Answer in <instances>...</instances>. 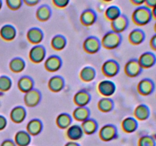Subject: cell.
Segmentation results:
<instances>
[{"mask_svg": "<svg viewBox=\"0 0 156 146\" xmlns=\"http://www.w3.org/2000/svg\"><path fill=\"white\" fill-rule=\"evenodd\" d=\"M82 47H83V50L85 53L93 55L98 53L101 47V40L98 38L94 36H89L85 38Z\"/></svg>", "mask_w": 156, "mask_h": 146, "instance_id": "277c9868", "label": "cell"}, {"mask_svg": "<svg viewBox=\"0 0 156 146\" xmlns=\"http://www.w3.org/2000/svg\"><path fill=\"white\" fill-rule=\"evenodd\" d=\"M65 146H80L77 142L76 141H70L69 142H67L66 144H65Z\"/></svg>", "mask_w": 156, "mask_h": 146, "instance_id": "bcb514c9", "label": "cell"}, {"mask_svg": "<svg viewBox=\"0 0 156 146\" xmlns=\"http://www.w3.org/2000/svg\"><path fill=\"white\" fill-rule=\"evenodd\" d=\"M152 138H154V139H155V141H156V133H155V134H154V135H152Z\"/></svg>", "mask_w": 156, "mask_h": 146, "instance_id": "f907efd6", "label": "cell"}, {"mask_svg": "<svg viewBox=\"0 0 156 146\" xmlns=\"http://www.w3.org/2000/svg\"><path fill=\"white\" fill-rule=\"evenodd\" d=\"M1 146H17L15 141L10 139H6L2 142Z\"/></svg>", "mask_w": 156, "mask_h": 146, "instance_id": "ee69618b", "label": "cell"}, {"mask_svg": "<svg viewBox=\"0 0 156 146\" xmlns=\"http://www.w3.org/2000/svg\"><path fill=\"white\" fill-rule=\"evenodd\" d=\"M144 4L145 6L152 9L156 6V0H145Z\"/></svg>", "mask_w": 156, "mask_h": 146, "instance_id": "b9f144b4", "label": "cell"}, {"mask_svg": "<svg viewBox=\"0 0 156 146\" xmlns=\"http://www.w3.org/2000/svg\"><path fill=\"white\" fill-rule=\"evenodd\" d=\"M150 114V109L147 105L144 104V103H141L136 106L133 111L134 118L137 121H146L149 118Z\"/></svg>", "mask_w": 156, "mask_h": 146, "instance_id": "d6986e66", "label": "cell"}, {"mask_svg": "<svg viewBox=\"0 0 156 146\" xmlns=\"http://www.w3.org/2000/svg\"><path fill=\"white\" fill-rule=\"evenodd\" d=\"M41 93L37 89L33 88L24 94V102L28 107H35L41 103Z\"/></svg>", "mask_w": 156, "mask_h": 146, "instance_id": "30bf717a", "label": "cell"}, {"mask_svg": "<svg viewBox=\"0 0 156 146\" xmlns=\"http://www.w3.org/2000/svg\"><path fill=\"white\" fill-rule=\"evenodd\" d=\"M26 36L28 42L34 46L41 44L44 40V34L43 30L39 27H31L27 31Z\"/></svg>", "mask_w": 156, "mask_h": 146, "instance_id": "5bb4252c", "label": "cell"}, {"mask_svg": "<svg viewBox=\"0 0 156 146\" xmlns=\"http://www.w3.org/2000/svg\"><path fill=\"white\" fill-rule=\"evenodd\" d=\"M41 2V0H23V3L24 5H26L27 6H35L37 5H38Z\"/></svg>", "mask_w": 156, "mask_h": 146, "instance_id": "ab89813d", "label": "cell"}, {"mask_svg": "<svg viewBox=\"0 0 156 146\" xmlns=\"http://www.w3.org/2000/svg\"><path fill=\"white\" fill-rule=\"evenodd\" d=\"M154 30H155V33H156V22H155V25H154Z\"/></svg>", "mask_w": 156, "mask_h": 146, "instance_id": "816d5d0a", "label": "cell"}, {"mask_svg": "<svg viewBox=\"0 0 156 146\" xmlns=\"http://www.w3.org/2000/svg\"><path fill=\"white\" fill-rule=\"evenodd\" d=\"M143 71V68L140 66L138 59H131L126 62L124 65V72L128 77H138Z\"/></svg>", "mask_w": 156, "mask_h": 146, "instance_id": "9c48e42d", "label": "cell"}, {"mask_svg": "<svg viewBox=\"0 0 156 146\" xmlns=\"http://www.w3.org/2000/svg\"><path fill=\"white\" fill-rule=\"evenodd\" d=\"M152 18L156 20V6L152 9Z\"/></svg>", "mask_w": 156, "mask_h": 146, "instance_id": "7dc6e473", "label": "cell"}, {"mask_svg": "<svg viewBox=\"0 0 156 146\" xmlns=\"http://www.w3.org/2000/svg\"><path fill=\"white\" fill-rule=\"evenodd\" d=\"M27 116L25 108L22 106H15L10 112V118L13 123L19 124L21 123Z\"/></svg>", "mask_w": 156, "mask_h": 146, "instance_id": "7402d4cb", "label": "cell"}, {"mask_svg": "<svg viewBox=\"0 0 156 146\" xmlns=\"http://www.w3.org/2000/svg\"><path fill=\"white\" fill-rule=\"evenodd\" d=\"M81 127H82V130H83L84 134L90 135H93V134H94L97 132L98 125L96 120H93L91 118H88L86 120L82 122Z\"/></svg>", "mask_w": 156, "mask_h": 146, "instance_id": "f546056e", "label": "cell"}, {"mask_svg": "<svg viewBox=\"0 0 156 146\" xmlns=\"http://www.w3.org/2000/svg\"><path fill=\"white\" fill-rule=\"evenodd\" d=\"M121 15V10L117 5H111L106 9L105 12V16L108 21H112L118 18Z\"/></svg>", "mask_w": 156, "mask_h": 146, "instance_id": "e575fe53", "label": "cell"}, {"mask_svg": "<svg viewBox=\"0 0 156 146\" xmlns=\"http://www.w3.org/2000/svg\"><path fill=\"white\" fill-rule=\"evenodd\" d=\"M99 138L103 141H111L117 137V130L115 126L107 124L102 126L99 131Z\"/></svg>", "mask_w": 156, "mask_h": 146, "instance_id": "ba28073f", "label": "cell"}, {"mask_svg": "<svg viewBox=\"0 0 156 146\" xmlns=\"http://www.w3.org/2000/svg\"><path fill=\"white\" fill-rule=\"evenodd\" d=\"M46 55H47V52L44 46L38 44L31 47L29 51L28 57L31 62L34 64H39L45 60Z\"/></svg>", "mask_w": 156, "mask_h": 146, "instance_id": "3957f363", "label": "cell"}, {"mask_svg": "<svg viewBox=\"0 0 156 146\" xmlns=\"http://www.w3.org/2000/svg\"><path fill=\"white\" fill-rule=\"evenodd\" d=\"M153 19L152 9L145 5L138 6L132 14L133 22L137 26H146Z\"/></svg>", "mask_w": 156, "mask_h": 146, "instance_id": "6da1fadb", "label": "cell"}, {"mask_svg": "<svg viewBox=\"0 0 156 146\" xmlns=\"http://www.w3.org/2000/svg\"><path fill=\"white\" fill-rule=\"evenodd\" d=\"M2 5H3L2 0H0V10H1L2 8Z\"/></svg>", "mask_w": 156, "mask_h": 146, "instance_id": "681fc988", "label": "cell"}, {"mask_svg": "<svg viewBox=\"0 0 156 146\" xmlns=\"http://www.w3.org/2000/svg\"><path fill=\"white\" fill-rule=\"evenodd\" d=\"M62 59L59 56L56 55H52L48 56L44 60V68L47 71L56 72L58 71L62 67Z\"/></svg>", "mask_w": 156, "mask_h": 146, "instance_id": "4fadbf2b", "label": "cell"}, {"mask_svg": "<svg viewBox=\"0 0 156 146\" xmlns=\"http://www.w3.org/2000/svg\"><path fill=\"white\" fill-rule=\"evenodd\" d=\"M128 40L132 45H140L146 40V33L142 29H134L129 32V35H128Z\"/></svg>", "mask_w": 156, "mask_h": 146, "instance_id": "ffe728a7", "label": "cell"}, {"mask_svg": "<svg viewBox=\"0 0 156 146\" xmlns=\"http://www.w3.org/2000/svg\"><path fill=\"white\" fill-rule=\"evenodd\" d=\"M97 19L98 15L95 11L91 9H87L84 10L81 13L80 18H79L81 24L85 27H91L94 25L97 21Z\"/></svg>", "mask_w": 156, "mask_h": 146, "instance_id": "7c38bea8", "label": "cell"}, {"mask_svg": "<svg viewBox=\"0 0 156 146\" xmlns=\"http://www.w3.org/2000/svg\"><path fill=\"white\" fill-rule=\"evenodd\" d=\"M84 132L81 126L77 124L71 125L66 129V135L70 141H76L80 140L83 137Z\"/></svg>", "mask_w": 156, "mask_h": 146, "instance_id": "44dd1931", "label": "cell"}, {"mask_svg": "<svg viewBox=\"0 0 156 146\" xmlns=\"http://www.w3.org/2000/svg\"><path fill=\"white\" fill-rule=\"evenodd\" d=\"M138 146H156V141L152 135H143L139 138Z\"/></svg>", "mask_w": 156, "mask_h": 146, "instance_id": "8d00e7d4", "label": "cell"}, {"mask_svg": "<svg viewBox=\"0 0 156 146\" xmlns=\"http://www.w3.org/2000/svg\"><path fill=\"white\" fill-rule=\"evenodd\" d=\"M7 7L12 11H17L23 5V0H5Z\"/></svg>", "mask_w": 156, "mask_h": 146, "instance_id": "74e56055", "label": "cell"}, {"mask_svg": "<svg viewBox=\"0 0 156 146\" xmlns=\"http://www.w3.org/2000/svg\"><path fill=\"white\" fill-rule=\"evenodd\" d=\"M79 78L84 82H91L96 78L95 69L91 66L84 67L79 72Z\"/></svg>", "mask_w": 156, "mask_h": 146, "instance_id": "83f0119b", "label": "cell"}, {"mask_svg": "<svg viewBox=\"0 0 156 146\" xmlns=\"http://www.w3.org/2000/svg\"><path fill=\"white\" fill-rule=\"evenodd\" d=\"M138 121L134 117L128 116L123 119L121 123V128L126 133L130 134L136 132L138 129Z\"/></svg>", "mask_w": 156, "mask_h": 146, "instance_id": "cb8c5ba5", "label": "cell"}, {"mask_svg": "<svg viewBox=\"0 0 156 146\" xmlns=\"http://www.w3.org/2000/svg\"><path fill=\"white\" fill-rule=\"evenodd\" d=\"M129 1L133 5L136 6H141L145 2V0H129Z\"/></svg>", "mask_w": 156, "mask_h": 146, "instance_id": "f6af8a7d", "label": "cell"}, {"mask_svg": "<svg viewBox=\"0 0 156 146\" xmlns=\"http://www.w3.org/2000/svg\"><path fill=\"white\" fill-rule=\"evenodd\" d=\"M53 5L59 9L66 8L70 2V0H52Z\"/></svg>", "mask_w": 156, "mask_h": 146, "instance_id": "f35d334b", "label": "cell"}, {"mask_svg": "<svg viewBox=\"0 0 156 146\" xmlns=\"http://www.w3.org/2000/svg\"><path fill=\"white\" fill-rule=\"evenodd\" d=\"M129 27V19L125 15H120L117 18L111 21V27L113 31L121 34Z\"/></svg>", "mask_w": 156, "mask_h": 146, "instance_id": "8fae6325", "label": "cell"}, {"mask_svg": "<svg viewBox=\"0 0 156 146\" xmlns=\"http://www.w3.org/2000/svg\"><path fill=\"white\" fill-rule=\"evenodd\" d=\"M36 18L41 22H46L51 18L52 10L47 5H41L36 11Z\"/></svg>", "mask_w": 156, "mask_h": 146, "instance_id": "d4e9b609", "label": "cell"}, {"mask_svg": "<svg viewBox=\"0 0 156 146\" xmlns=\"http://www.w3.org/2000/svg\"><path fill=\"white\" fill-rule=\"evenodd\" d=\"M138 62L143 69L151 68L156 64V56L152 52H146L140 55Z\"/></svg>", "mask_w": 156, "mask_h": 146, "instance_id": "9a60e30c", "label": "cell"}, {"mask_svg": "<svg viewBox=\"0 0 156 146\" xmlns=\"http://www.w3.org/2000/svg\"><path fill=\"white\" fill-rule=\"evenodd\" d=\"M27 132L30 136H36L38 135L43 129V123L39 119H33L27 123L26 126Z\"/></svg>", "mask_w": 156, "mask_h": 146, "instance_id": "603a6c76", "label": "cell"}, {"mask_svg": "<svg viewBox=\"0 0 156 146\" xmlns=\"http://www.w3.org/2000/svg\"><path fill=\"white\" fill-rule=\"evenodd\" d=\"M122 43V36L120 33H116L113 30L108 31L102 37L101 44L106 50H114L118 48Z\"/></svg>", "mask_w": 156, "mask_h": 146, "instance_id": "7a4b0ae2", "label": "cell"}, {"mask_svg": "<svg viewBox=\"0 0 156 146\" xmlns=\"http://www.w3.org/2000/svg\"><path fill=\"white\" fill-rule=\"evenodd\" d=\"M34 80L29 76H22L18 81V88L21 92L27 93L34 88Z\"/></svg>", "mask_w": 156, "mask_h": 146, "instance_id": "4316f807", "label": "cell"}, {"mask_svg": "<svg viewBox=\"0 0 156 146\" xmlns=\"http://www.w3.org/2000/svg\"><path fill=\"white\" fill-rule=\"evenodd\" d=\"M67 44V40L66 37L62 35L57 34L53 36L50 41L51 47L56 51H62L66 48Z\"/></svg>", "mask_w": 156, "mask_h": 146, "instance_id": "1f68e13d", "label": "cell"}, {"mask_svg": "<svg viewBox=\"0 0 156 146\" xmlns=\"http://www.w3.org/2000/svg\"><path fill=\"white\" fill-rule=\"evenodd\" d=\"M30 141L31 138L27 131H18L16 132L14 138V141L17 146H28Z\"/></svg>", "mask_w": 156, "mask_h": 146, "instance_id": "4dcf8cb0", "label": "cell"}, {"mask_svg": "<svg viewBox=\"0 0 156 146\" xmlns=\"http://www.w3.org/2000/svg\"><path fill=\"white\" fill-rule=\"evenodd\" d=\"M7 126V120L4 116L0 115V131L5 129Z\"/></svg>", "mask_w": 156, "mask_h": 146, "instance_id": "60d3db41", "label": "cell"}, {"mask_svg": "<svg viewBox=\"0 0 156 146\" xmlns=\"http://www.w3.org/2000/svg\"><path fill=\"white\" fill-rule=\"evenodd\" d=\"M73 123V117L66 113H62L56 116V124L61 129H66Z\"/></svg>", "mask_w": 156, "mask_h": 146, "instance_id": "f1b7e54d", "label": "cell"}, {"mask_svg": "<svg viewBox=\"0 0 156 146\" xmlns=\"http://www.w3.org/2000/svg\"><path fill=\"white\" fill-rule=\"evenodd\" d=\"M17 36V30L12 24H6L0 28V36L5 41H12Z\"/></svg>", "mask_w": 156, "mask_h": 146, "instance_id": "2e32d148", "label": "cell"}, {"mask_svg": "<svg viewBox=\"0 0 156 146\" xmlns=\"http://www.w3.org/2000/svg\"><path fill=\"white\" fill-rule=\"evenodd\" d=\"M149 45H150V47L154 50V51H156V33L155 35H153V36H152V38L150 39Z\"/></svg>", "mask_w": 156, "mask_h": 146, "instance_id": "7bdbcfd3", "label": "cell"}, {"mask_svg": "<svg viewBox=\"0 0 156 146\" xmlns=\"http://www.w3.org/2000/svg\"><path fill=\"white\" fill-rule=\"evenodd\" d=\"M91 112L87 106H77L73 112V118L78 122H83L90 118Z\"/></svg>", "mask_w": 156, "mask_h": 146, "instance_id": "484cf974", "label": "cell"}, {"mask_svg": "<svg viewBox=\"0 0 156 146\" xmlns=\"http://www.w3.org/2000/svg\"><path fill=\"white\" fill-rule=\"evenodd\" d=\"M47 87L49 90L53 93H59L65 87V81L63 78L59 75L52 76L48 81Z\"/></svg>", "mask_w": 156, "mask_h": 146, "instance_id": "e0dca14e", "label": "cell"}, {"mask_svg": "<svg viewBox=\"0 0 156 146\" xmlns=\"http://www.w3.org/2000/svg\"><path fill=\"white\" fill-rule=\"evenodd\" d=\"M26 63L22 58L15 57L9 62V68L13 73H21L25 69Z\"/></svg>", "mask_w": 156, "mask_h": 146, "instance_id": "d6a6232c", "label": "cell"}, {"mask_svg": "<svg viewBox=\"0 0 156 146\" xmlns=\"http://www.w3.org/2000/svg\"><path fill=\"white\" fill-rule=\"evenodd\" d=\"M102 73L107 78H114L120 71V65L118 62L114 59H108L101 66Z\"/></svg>", "mask_w": 156, "mask_h": 146, "instance_id": "8992f818", "label": "cell"}, {"mask_svg": "<svg viewBox=\"0 0 156 146\" xmlns=\"http://www.w3.org/2000/svg\"><path fill=\"white\" fill-rule=\"evenodd\" d=\"M114 103L110 97H102L98 102V108L102 113H109L113 110Z\"/></svg>", "mask_w": 156, "mask_h": 146, "instance_id": "836d02e7", "label": "cell"}, {"mask_svg": "<svg viewBox=\"0 0 156 146\" xmlns=\"http://www.w3.org/2000/svg\"><path fill=\"white\" fill-rule=\"evenodd\" d=\"M91 100V94L85 90L77 91L73 97V102L77 106H87Z\"/></svg>", "mask_w": 156, "mask_h": 146, "instance_id": "ac0fdd59", "label": "cell"}, {"mask_svg": "<svg viewBox=\"0 0 156 146\" xmlns=\"http://www.w3.org/2000/svg\"><path fill=\"white\" fill-rule=\"evenodd\" d=\"M98 91L104 97H110L116 92V85L111 80H102L98 84Z\"/></svg>", "mask_w": 156, "mask_h": 146, "instance_id": "5b68a950", "label": "cell"}, {"mask_svg": "<svg viewBox=\"0 0 156 146\" xmlns=\"http://www.w3.org/2000/svg\"><path fill=\"white\" fill-rule=\"evenodd\" d=\"M102 1H103V2H107V3H108V2H112V1H114V0H102Z\"/></svg>", "mask_w": 156, "mask_h": 146, "instance_id": "c3c4849f", "label": "cell"}, {"mask_svg": "<svg viewBox=\"0 0 156 146\" xmlns=\"http://www.w3.org/2000/svg\"><path fill=\"white\" fill-rule=\"evenodd\" d=\"M12 79L6 75L0 76V91L7 92L12 88Z\"/></svg>", "mask_w": 156, "mask_h": 146, "instance_id": "d590c367", "label": "cell"}, {"mask_svg": "<svg viewBox=\"0 0 156 146\" xmlns=\"http://www.w3.org/2000/svg\"><path fill=\"white\" fill-rule=\"evenodd\" d=\"M155 89V82L151 78H143L139 82L137 85V91L142 96H149Z\"/></svg>", "mask_w": 156, "mask_h": 146, "instance_id": "52a82bcc", "label": "cell"}]
</instances>
